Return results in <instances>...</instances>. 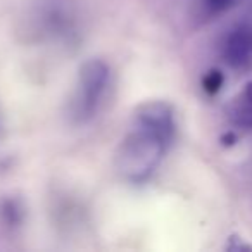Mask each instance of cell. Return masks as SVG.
<instances>
[{
	"label": "cell",
	"mask_w": 252,
	"mask_h": 252,
	"mask_svg": "<svg viewBox=\"0 0 252 252\" xmlns=\"http://www.w3.org/2000/svg\"><path fill=\"white\" fill-rule=\"evenodd\" d=\"M111 85V67L102 59H90L80 67L69 98V116L74 123H87L98 112Z\"/></svg>",
	"instance_id": "7a4b0ae2"
},
{
	"label": "cell",
	"mask_w": 252,
	"mask_h": 252,
	"mask_svg": "<svg viewBox=\"0 0 252 252\" xmlns=\"http://www.w3.org/2000/svg\"><path fill=\"white\" fill-rule=\"evenodd\" d=\"M221 59L233 69L252 66V23L242 21L233 25L223 36L220 45Z\"/></svg>",
	"instance_id": "3957f363"
},
{
	"label": "cell",
	"mask_w": 252,
	"mask_h": 252,
	"mask_svg": "<svg viewBox=\"0 0 252 252\" xmlns=\"http://www.w3.org/2000/svg\"><path fill=\"white\" fill-rule=\"evenodd\" d=\"M175 114L164 102H149L137 111L130 131L121 142L116 164L125 180H149L164 159L175 138Z\"/></svg>",
	"instance_id": "6da1fadb"
},
{
	"label": "cell",
	"mask_w": 252,
	"mask_h": 252,
	"mask_svg": "<svg viewBox=\"0 0 252 252\" xmlns=\"http://www.w3.org/2000/svg\"><path fill=\"white\" fill-rule=\"evenodd\" d=\"M228 119L237 130H252V81H249L231 100L228 107Z\"/></svg>",
	"instance_id": "277c9868"
},
{
	"label": "cell",
	"mask_w": 252,
	"mask_h": 252,
	"mask_svg": "<svg viewBox=\"0 0 252 252\" xmlns=\"http://www.w3.org/2000/svg\"><path fill=\"white\" fill-rule=\"evenodd\" d=\"M235 4H237V0H204V7L209 16L223 14V12L230 11Z\"/></svg>",
	"instance_id": "8992f818"
},
{
	"label": "cell",
	"mask_w": 252,
	"mask_h": 252,
	"mask_svg": "<svg viewBox=\"0 0 252 252\" xmlns=\"http://www.w3.org/2000/svg\"><path fill=\"white\" fill-rule=\"evenodd\" d=\"M223 83H224V76H223L221 71H216V69L209 71L207 76L204 78V90H206L209 95H214L221 90Z\"/></svg>",
	"instance_id": "5b68a950"
}]
</instances>
